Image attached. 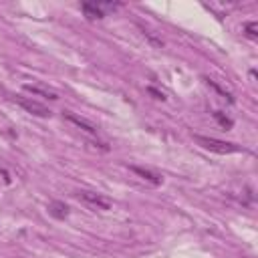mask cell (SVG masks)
Here are the masks:
<instances>
[{
  "label": "cell",
  "mask_w": 258,
  "mask_h": 258,
  "mask_svg": "<svg viewBox=\"0 0 258 258\" xmlns=\"http://www.w3.org/2000/svg\"><path fill=\"white\" fill-rule=\"evenodd\" d=\"M196 143L202 145L204 149L208 151H214V153H222V155H228V153H238L242 151L240 145L236 143H230V141H222V139H216V137H206V135H194Z\"/></svg>",
  "instance_id": "6da1fadb"
},
{
  "label": "cell",
  "mask_w": 258,
  "mask_h": 258,
  "mask_svg": "<svg viewBox=\"0 0 258 258\" xmlns=\"http://www.w3.org/2000/svg\"><path fill=\"white\" fill-rule=\"evenodd\" d=\"M77 198H79V200H81L85 206H89V208H93V210H101V212L111 210V202H109L107 198H103L101 194L81 189V191H77Z\"/></svg>",
  "instance_id": "7a4b0ae2"
},
{
  "label": "cell",
  "mask_w": 258,
  "mask_h": 258,
  "mask_svg": "<svg viewBox=\"0 0 258 258\" xmlns=\"http://www.w3.org/2000/svg\"><path fill=\"white\" fill-rule=\"evenodd\" d=\"M14 103L20 105V107H22L24 111H28L30 115H36V117H50V109H48V107H44V105L38 103V101L28 99V97L16 95V97H14Z\"/></svg>",
  "instance_id": "3957f363"
},
{
  "label": "cell",
  "mask_w": 258,
  "mask_h": 258,
  "mask_svg": "<svg viewBox=\"0 0 258 258\" xmlns=\"http://www.w3.org/2000/svg\"><path fill=\"white\" fill-rule=\"evenodd\" d=\"M64 119L71 123V125H75L77 129H81V131H85L87 135H97L99 133V129H97V125H93L91 121H87V119H83V117H79V115H75V113H71V111H64Z\"/></svg>",
  "instance_id": "277c9868"
},
{
  "label": "cell",
  "mask_w": 258,
  "mask_h": 258,
  "mask_svg": "<svg viewBox=\"0 0 258 258\" xmlns=\"http://www.w3.org/2000/svg\"><path fill=\"white\" fill-rule=\"evenodd\" d=\"M115 4H105V2H85L81 8L85 12L87 18H103L105 16V8H113Z\"/></svg>",
  "instance_id": "5b68a950"
},
{
  "label": "cell",
  "mask_w": 258,
  "mask_h": 258,
  "mask_svg": "<svg viewBox=\"0 0 258 258\" xmlns=\"http://www.w3.org/2000/svg\"><path fill=\"white\" fill-rule=\"evenodd\" d=\"M24 91H28V93H32V95H36V97H42V99H50V101H56V99H58V95H56L54 91H50V89H46V87H40V85H30V83H26V85H24Z\"/></svg>",
  "instance_id": "8992f818"
},
{
  "label": "cell",
  "mask_w": 258,
  "mask_h": 258,
  "mask_svg": "<svg viewBox=\"0 0 258 258\" xmlns=\"http://www.w3.org/2000/svg\"><path fill=\"white\" fill-rule=\"evenodd\" d=\"M135 175H139L141 179H145V181H149V183H153V185H159L161 183V175H157V173H153V171H149V169H143V167H137V165H131L129 167Z\"/></svg>",
  "instance_id": "52a82bcc"
},
{
  "label": "cell",
  "mask_w": 258,
  "mask_h": 258,
  "mask_svg": "<svg viewBox=\"0 0 258 258\" xmlns=\"http://www.w3.org/2000/svg\"><path fill=\"white\" fill-rule=\"evenodd\" d=\"M48 212H50V216H54V218L62 220V218H67V216H69V206H67V204H62V202H52V204L48 206Z\"/></svg>",
  "instance_id": "ba28073f"
},
{
  "label": "cell",
  "mask_w": 258,
  "mask_h": 258,
  "mask_svg": "<svg viewBox=\"0 0 258 258\" xmlns=\"http://www.w3.org/2000/svg\"><path fill=\"white\" fill-rule=\"evenodd\" d=\"M244 32H246V36H248V38H252V40H254V38L258 36V24H256L254 20H252V22H246V24H244Z\"/></svg>",
  "instance_id": "9c48e42d"
},
{
  "label": "cell",
  "mask_w": 258,
  "mask_h": 258,
  "mask_svg": "<svg viewBox=\"0 0 258 258\" xmlns=\"http://www.w3.org/2000/svg\"><path fill=\"white\" fill-rule=\"evenodd\" d=\"M214 117L220 121V125H222V127H232V121H230L228 117H224L220 111H216V113H214Z\"/></svg>",
  "instance_id": "30bf717a"
}]
</instances>
